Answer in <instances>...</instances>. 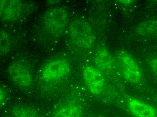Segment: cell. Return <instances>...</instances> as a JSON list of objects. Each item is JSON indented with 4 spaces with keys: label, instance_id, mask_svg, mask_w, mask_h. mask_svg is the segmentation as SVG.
Segmentation results:
<instances>
[{
    "label": "cell",
    "instance_id": "7a4b0ae2",
    "mask_svg": "<svg viewBox=\"0 0 157 117\" xmlns=\"http://www.w3.org/2000/svg\"><path fill=\"white\" fill-rule=\"evenodd\" d=\"M69 33L73 42L81 48H90L94 42L92 29L84 20H76L72 23L70 26Z\"/></svg>",
    "mask_w": 157,
    "mask_h": 117
},
{
    "label": "cell",
    "instance_id": "5bb4252c",
    "mask_svg": "<svg viewBox=\"0 0 157 117\" xmlns=\"http://www.w3.org/2000/svg\"><path fill=\"white\" fill-rule=\"evenodd\" d=\"M149 64L151 70L157 77V57L153 58L149 60Z\"/></svg>",
    "mask_w": 157,
    "mask_h": 117
},
{
    "label": "cell",
    "instance_id": "9a60e30c",
    "mask_svg": "<svg viewBox=\"0 0 157 117\" xmlns=\"http://www.w3.org/2000/svg\"><path fill=\"white\" fill-rule=\"evenodd\" d=\"M7 93L4 88L1 87L0 89V103L1 106H3L7 100Z\"/></svg>",
    "mask_w": 157,
    "mask_h": 117
},
{
    "label": "cell",
    "instance_id": "277c9868",
    "mask_svg": "<svg viewBox=\"0 0 157 117\" xmlns=\"http://www.w3.org/2000/svg\"><path fill=\"white\" fill-rule=\"evenodd\" d=\"M117 60L123 77L127 81L136 83L141 80V70L132 57L126 52L121 51L117 55Z\"/></svg>",
    "mask_w": 157,
    "mask_h": 117
},
{
    "label": "cell",
    "instance_id": "4fadbf2b",
    "mask_svg": "<svg viewBox=\"0 0 157 117\" xmlns=\"http://www.w3.org/2000/svg\"><path fill=\"white\" fill-rule=\"evenodd\" d=\"M10 48V40L8 34L6 31H1V55L3 56L8 52Z\"/></svg>",
    "mask_w": 157,
    "mask_h": 117
},
{
    "label": "cell",
    "instance_id": "7c38bea8",
    "mask_svg": "<svg viewBox=\"0 0 157 117\" xmlns=\"http://www.w3.org/2000/svg\"><path fill=\"white\" fill-rule=\"evenodd\" d=\"M11 111L14 117H42L37 110L26 105H16L12 108Z\"/></svg>",
    "mask_w": 157,
    "mask_h": 117
},
{
    "label": "cell",
    "instance_id": "6da1fadb",
    "mask_svg": "<svg viewBox=\"0 0 157 117\" xmlns=\"http://www.w3.org/2000/svg\"><path fill=\"white\" fill-rule=\"evenodd\" d=\"M43 24L46 31L55 38L64 35L69 21L68 14L63 7L48 9L43 17Z\"/></svg>",
    "mask_w": 157,
    "mask_h": 117
},
{
    "label": "cell",
    "instance_id": "52a82bcc",
    "mask_svg": "<svg viewBox=\"0 0 157 117\" xmlns=\"http://www.w3.org/2000/svg\"><path fill=\"white\" fill-rule=\"evenodd\" d=\"M84 81L89 91L94 95H99L104 88V79L101 72L92 66H87L83 72Z\"/></svg>",
    "mask_w": 157,
    "mask_h": 117
},
{
    "label": "cell",
    "instance_id": "ba28073f",
    "mask_svg": "<svg viewBox=\"0 0 157 117\" xmlns=\"http://www.w3.org/2000/svg\"><path fill=\"white\" fill-rule=\"evenodd\" d=\"M130 112L136 117H157L156 110L151 105L137 99H132L128 104Z\"/></svg>",
    "mask_w": 157,
    "mask_h": 117
},
{
    "label": "cell",
    "instance_id": "5b68a950",
    "mask_svg": "<svg viewBox=\"0 0 157 117\" xmlns=\"http://www.w3.org/2000/svg\"><path fill=\"white\" fill-rule=\"evenodd\" d=\"M8 73L11 80L17 86L27 89L33 84V77L30 70L19 62H15L9 66Z\"/></svg>",
    "mask_w": 157,
    "mask_h": 117
},
{
    "label": "cell",
    "instance_id": "9c48e42d",
    "mask_svg": "<svg viewBox=\"0 0 157 117\" xmlns=\"http://www.w3.org/2000/svg\"><path fill=\"white\" fill-rule=\"evenodd\" d=\"M95 63L97 67L102 72H108L113 68V63L108 50L104 48L99 49L96 54Z\"/></svg>",
    "mask_w": 157,
    "mask_h": 117
},
{
    "label": "cell",
    "instance_id": "8fae6325",
    "mask_svg": "<svg viewBox=\"0 0 157 117\" xmlns=\"http://www.w3.org/2000/svg\"><path fill=\"white\" fill-rule=\"evenodd\" d=\"M136 32L144 37L157 38V19L142 23L137 26Z\"/></svg>",
    "mask_w": 157,
    "mask_h": 117
},
{
    "label": "cell",
    "instance_id": "3957f363",
    "mask_svg": "<svg viewBox=\"0 0 157 117\" xmlns=\"http://www.w3.org/2000/svg\"><path fill=\"white\" fill-rule=\"evenodd\" d=\"M71 66L66 60L57 58L47 63L41 70V77L45 81L54 82L63 79L68 75Z\"/></svg>",
    "mask_w": 157,
    "mask_h": 117
},
{
    "label": "cell",
    "instance_id": "8992f818",
    "mask_svg": "<svg viewBox=\"0 0 157 117\" xmlns=\"http://www.w3.org/2000/svg\"><path fill=\"white\" fill-rule=\"evenodd\" d=\"M25 9V6L21 1L1 0V20L4 21H13L18 20L23 16Z\"/></svg>",
    "mask_w": 157,
    "mask_h": 117
},
{
    "label": "cell",
    "instance_id": "30bf717a",
    "mask_svg": "<svg viewBox=\"0 0 157 117\" xmlns=\"http://www.w3.org/2000/svg\"><path fill=\"white\" fill-rule=\"evenodd\" d=\"M52 117H83L82 110L77 105L64 104L56 109Z\"/></svg>",
    "mask_w": 157,
    "mask_h": 117
}]
</instances>
